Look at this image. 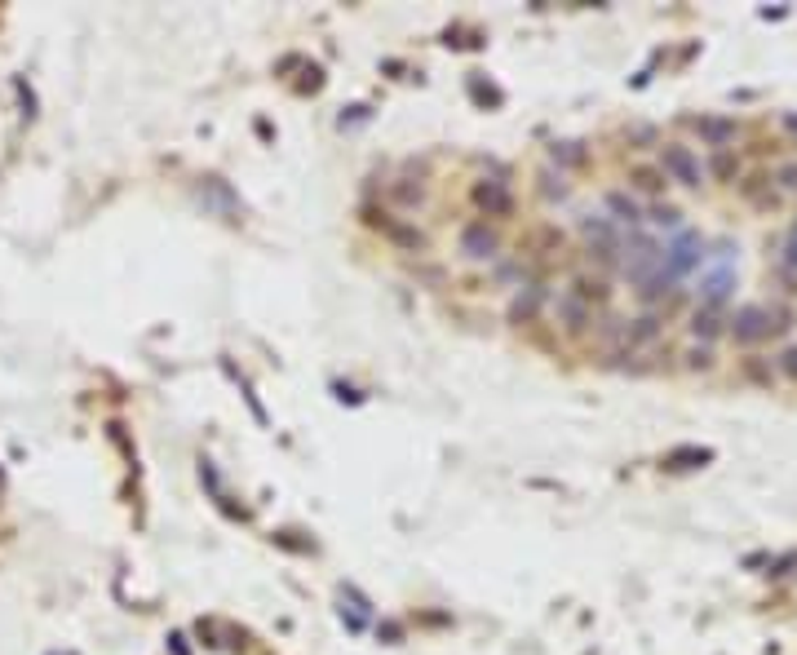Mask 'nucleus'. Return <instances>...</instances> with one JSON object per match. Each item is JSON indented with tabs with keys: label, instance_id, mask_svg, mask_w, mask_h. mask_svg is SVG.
Instances as JSON below:
<instances>
[{
	"label": "nucleus",
	"instance_id": "nucleus-1",
	"mask_svg": "<svg viewBox=\"0 0 797 655\" xmlns=\"http://www.w3.org/2000/svg\"><path fill=\"white\" fill-rule=\"evenodd\" d=\"M461 253H466V257H475V262L492 257V253H496V230H487V221L466 226V230H461Z\"/></svg>",
	"mask_w": 797,
	"mask_h": 655
},
{
	"label": "nucleus",
	"instance_id": "nucleus-2",
	"mask_svg": "<svg viewBox=\"0 0 797 655\" xmlns=\"http://www.w3.org/2000/svg\"><path fill=\"white\" fill-rule=\"evenodd\" d=\"M665 164H669V168H674L687 186H700V168H695V160H691L683 147H669V151H665Z\"/></svg>",
	"mask_w": 797,
	"mask_h": 655
},
{
	"label": "nucleus",
	"instance_id": "nucleus-3",
	"mask_svg": "<svg viewBox=\"0 0 797 655\" xmlns=\"http://www.w3.org/2000/svg\"><path fill=\"white\" fill-rule=\"evenodd\" d=\"M475 200L487 209V213H505V209H510V195H505L501 186H487V182L475 191Z\"/></svg>",
	"mask_w": 797,
	"mask_h": 655
}]
</instances>
